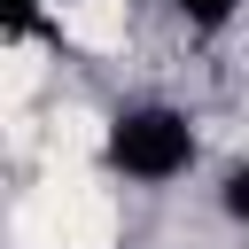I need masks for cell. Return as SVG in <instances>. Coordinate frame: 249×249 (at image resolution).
Wrapping results in <instances>:
<instances>
[{"label": "cell", "mask_w": 249, "mask_h": 249, "mask_svg": "<svg viewBox=\"0 0 249 249\" xmlns=\"http://www.w3.org/2000/svg\"><path fill=\"white\" fill-rule=\"evenodd\" d=\"M171 8H179V16H187V23H195V31H226V23H233V8H241V0H171Z\"/></svg>", "instance_id": "obj_2"}, {"label": "cell", "mask_w": 249, "mask_h": 249, "mask_svg": "<svg viewBox=\"0 0 249 249\" xmlns=\"http://www.w3.org/2000/svg\"><path fill=\"white\" fill-rule=\"evenodd\" d=\"M218 210L249 226V163H233V171H226V187H218Z\"/></svg>", "instance_id": "obj_3"}, {"label": "cell", "mask_w": 249, "mask_h": 249, "mask_svg": "<svg viewBox=\"0 0 249 249\" xmlns=\"http://www.w3.org/2000/svg\"><path fill=\"white\" fill-rule=\"evenodd\" d=\"M109 163L124 179H148V187L156 179H179L195 163V124L179 109H163V101H140V109H124L109 124Z\"/></svg>", "instance_id": "obj_1"}]
</instances>
